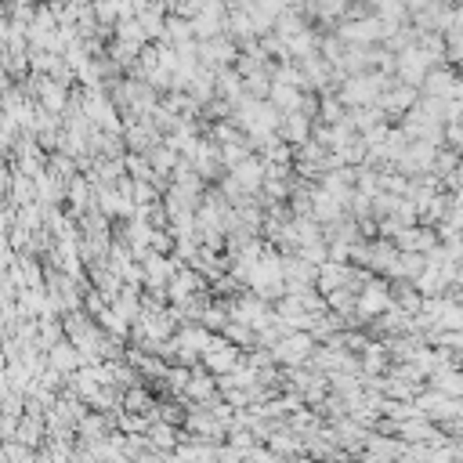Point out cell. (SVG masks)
<instances>
[{
	"label": "cell",
	"instance_id": "5",
	"mask_svg": "<svg viewBox=\"0 0 463 463\" xmlns=\"http://www.w3.org/2000/svg\"><path fill=\"white\" fill-rule=\"evenodd\" d=\"M405 105H413V91L409 87H398V91L384 95V109H405Z\"/></svg>",
	"mask_w": 463,
	"mask_h": 463
},
{
	"label": "cell",
	"instance_id": "7",
	"mask_svg": "<svg viewBox=\"0 0 463 463\" xmlns=\"http://www.w3.org/2000/svg\"><path fill=\"white\" fill-rule=\"evenodd\" d=\"M152 438H156L160 445H166V442H174V431L171 427H156V431H152Z\"/></svg>",
	"mask_w": 463,
	"mask_h": 463
},
{
	"label": "cell",
	"instance_id": "1",
	"mask_svg": "<svg viewBox=\"0 0 463 463\" xmlns=\"http://www.w3.org/2000/svg\"><path fill=\"white\" fill-rule=\"evenodd\" d=\"M308 351H312L308 333H290V337H282L275 344V358H282V362H301V358H308Z\"/></svg>",
	"mask_w": 463,
	"mask_h": 463
},
{
	"label": "cell",
	"instance_id": "4",
	"mask_svg": "<svg viewBox=\"0 0 463 463\" xmlns=\"http://www.w3.org/2000/svg\"><path fill=\"white\" fill-rule=\"evenodd\" d=\"M76 351H80V347H76ZM76 351H69V344H55V347H51V366H55L58 373L62 369H73L76 362H80V355H76Z\"/></svg>",
	"mask_w": 463,
	"mask_h": 463
},
{
	"label": "cell",
	"instance_id": "3",
	"mask_svg": "<svg viewBox=\"0 0 463 463\" xmlns=\"http://www.w3.org/2000/svg\"><path fill=\"white\" fill-rule=\"evenodd\" d=\"M40 101H44L47 112H62V109H66V87L55 84V80H44V87H40Z\"/></svg>",
	"mask_w": 463,
	"mask_h": 463
},
{
	"label": "cell",
	"instance_id": "6",
	"mask_svg": "<svg viewBox=\"0 0 463 463\" xmlns=\"http://www.w3.org/2000/svg\"><path fill=\"white\" fill-rule=\"evenodd\" d=\"M188 395H192V398H210V395H214V384H210L207 377H192V380H188Z\"/></svg>",
	"mask_w": 463,
	"mask_h": 463
},
{
	"label": "cell",
	"instance_id": "2",
	"mask_svg": "<svg viewBox=\"0 0 463 463\" xmlns=\"http://www.w3.org/2000/svg\"><path fill=\"white\" fill-rule=\"evenodd\" d=\"M388 308V290L380 282H373L369 290H362V301H358V315H377Z\"/></svg>",
	"mask_w": 463,
	"mask_h": 463
}]
</instances>
